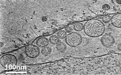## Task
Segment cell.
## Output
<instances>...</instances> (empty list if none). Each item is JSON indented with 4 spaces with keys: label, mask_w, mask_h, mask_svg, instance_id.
<instances>
[{
    "label": "cell",
    "mask_w": 121,
    "mask_h": 75,
    "mask_svg": "<svg viewBox=\"0 0 121 75\" xmlns=\"http://www.w3.org/2000/svg\"><path fill=\"white\" fill-rule=\"evenodd\" d=\"M107 55L103 65L107 75L121 74V55Z\"/></svg>",
    "instance_id": "6da1fadb"
},
{
    "label": "cell",
    "mask_w": 121,
    "mask_h": 75,
    "mask_svg": "<svg viewBox=\"0 0 121 75\" xmlns=\"http://www.w3.org/2000/svg\"><path fill=\"white\" fill-rule=\"evenodd\" d=\"M83 30L85 33L88 36L96 38L103 34L105 30V27L101 21L93 19L88 20L85 23Z\"/></svg>",
    "instance_id": "7a4b0ae2"
},
{
    "label": "cell",
    "mask_w": 121,
    "mask_h": 75,
    "mask_svg": "<svg viewBox=\"0 0 121 75\" xmlns=\"http://www.w3.org/2000/svg\"><path fill=\"white\" fill-rule=\"evenodd\" d=\"M66 43L72 47H75L79 45L82 41L81 35L76 32H71L67 34L65 38Z\"/></svg>",
    "instance_id": "3957f363"
},
{
    "label": "cell",
    "mask_w": 121,
    "mask_h": 75,
    "mask_svg": "<svg viewBox=\"0 0 121 75\" xmlns=\"http://www.w3.org/2000/svg\"><path fill=\"white\" fill-rule=\"evenodd\" d=\"M17 62V60L14 55L8 54L2 56L0 59L1 65L4 67H11L15 66Z\"/></svg>",
    "instance_id": "277c9868"
},
{
    "label": "cell",
    "mask_w": 121,
    "mask_h": 75,
    "mask_svg": "<svg viewBox=\"0 0 121 75\" xmlns=\"http://www.w3.org/2000/svg\"><path fill=\"white\" fill-rule=\"evenodd\" d=\"M25 52L26 55L29 57L34 58L39 55L40 53V50L37 46L31 45L26 47Z\"/></svg>",
    "instance_id": "5b68a950"
},
{
    "label": "cell",
    "mask_w": 121,
    "mask_h": 75,
    "mask_svg": "<svg viewBox=\"0 0 121 75\" xmlns=\"http://www.w3.org/2000/svg\"><path fill=\"white\" fill-rule=\"evenodd\" d=\"M100 41L102 45L106 47L112 46L115 42L113 37L109 34H105L101 37Z\"/></svg>",
    "instance_id": "8992f818"
},
{
    "label": "cell",
    "mask_w": 121,
    "mask_h": 75,
    "mask_svg": "<svg viewBox=\"0 0 121 75\" xmlns=\"http://www.w3.org/2000/svg\"><path fill=\"white\" fill-rule=\"evenodd\" d=\"M110 21L114 26L121 28V13L116 14L113 15L111 18Z\"/></svg>",
    "instance_id": "52a82bcc"
},
{
    "label": "cell",
    "mask_w": 121,
    "mask_h": 75,
    "mask_svg": "<svg viewBox=\"0 0 121 75\" xmlns=\"http://www.w3.org/2000/svg\"><path fill=\"white\" fill-rule=\"evenodd\" d=\"M36 44L39 47L44 48L47 46L49 44L48 39L45 37H42L38 39L36 41Z\"/></svg>",
    "instance_id": "ba28073f"
},
{
    "label": "cell",
    "mask_w": 121,
    "mask_h": 75,
    "mask_svg": "<svg viewBox=\"0 0 121 75\" xmlns=\"http://www.w3.org/2000/svg\"><path fill=\"white\" fill-rule=\"evenodd\" d=\"M56 48L59 52H63L66 50L67 46L64 42L60 41L56 44Z\"/></svg>",
    "instance_id": "9c48e42d"
},
{
    "label": "cell",
    "mask_w": 121,
    "mask_h": 75,
    "mask_svg": "<svg viewBox=\"0 0 121 75\" xmlns=\"http://www.w3.org/2000/svg\"><path fill=\"white\" fill-rule=\"evenodd\" d=\"M84 25L81 22H78L75 23L73 25V28L76 31H80L84 29Z\"/></svg>",
    "instance_id": "30bf717a"
},
{
    "label": "cell",
    "mask_w": 121,
    "mask_h": 75,
    "mask_svg": "<svg viewBox=\"0 0 121 75\" xmlns=\"http://www.w3.org/2000/svg\"><path fill=\"white\" fill-rule=\"evenodd\" d=\"M49 40L51 43L53 44H56L60 41L59 38L56 35H53L50 37Z\"/></svg>",
    "instance_id": "8fae6325"
},
{
    "label": "cell",
    "mask_w": 121,
    "mask_h": 75,
    "mask_svg": "<svg viewBox=\"0 0 121 75\" xmlns=\"http://www.w3.org/2000/svg\"><path fill=\"white\" fill-rule=\"evenodd\" d=\"M52 52V49L49 47H45L41 50L42 53L45 56H47L50 54Z\"/></svg>",
    "instance_id": "7c38bea8"
},
{
    "label": "cell",
    "mask_w": 121,
    "mask_h": 75,
    "mask_svg": "<svg viewBox=\"0 0 121 75\" xmlns=\"http://www.w3.org/2000/svg\"><path fill=\"white\" fill-rule=\"evenodd\" d=\"M67 34V32L65 30H61L59 31L57 33L58 37L60 38L63 39L65 38Z\"/></svg>",
    "instance_id": "4fadbf2b"
},
{
    "label": "cell",
    "mask_w": 121,
    "mask_h": 75,
    "mask_svg": "<svg viewBox=\"0 0 121 75\" xmlns=\"http://www.w3.org/2000/svg\"><path fill=\"white\" fill-rule=\"evenodd\" d=\"M111 18L109 16L106 15L102 17V20L105 23H108L111 21Z\"/></svg>",
    "instance_id": "5bb4252c"
},
{
    "label": "cell",
    "mask_w": 121,
    "mask_h": 75,
    "mask_svg": "<svg viewBox=\"0 0 121 75\" xmlns=\"http://www.w3.org/2000/svg\"><path fill=\"white\" fill-rule=\"evenodd\" d=\"M110 6L108 4H104L102 6V9L104 10H107L109 9Z\"/></svg>",
    "instance_id": "9a60e30c"
},
{
    "label": "cell",
    "mask_w": 121,
    "mask_h": 75,
    "mask_svg": "<svg viewBox=\"0 0 121 75\" xmlns=\"http://www.w3.org/2000/svg\"><path fill=\"white\" fill-rule=\"evenodd\" d=\"M65 31L67 33H70L72 31V29L71 27L69 26H67L65 28Z\"/></svg>",
    "instance_id": "2e32d148"
},
{
    "label": "cell",
    "mask_w": 121,
    "mask_h": 75,
    "mask_svg": "<svg viewBox=\"0 0 121 75\" xmlns=\"http://www.w3.org/2000/svg\"><path fill=\"white\" fill-rule=\"evenodd\" d=\"M118 49L120 50H121V44H120L118 45L117 46Z\"/></svg>",
    "instance_id": "e0dca14e"
},
{
    "label": "cell",
    "mask_w": 121,
    "mask_h": 75,
    "mask_svg": "<svg viewBox=\"0 0 121 75\" xmlns=\"http://www.w3.org/2000/svg\"><path fill=\"white\" fill-rule=\"evenodd\" d=\"M117 2L120 4H121V0H117Z\"/></svg>",
    "instance_id": "ac0fdd59"
}]
</instances>
